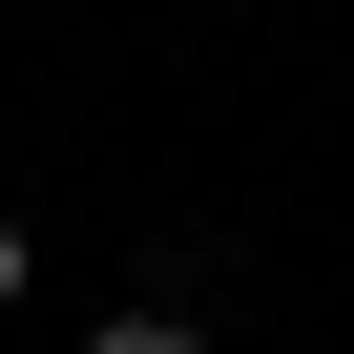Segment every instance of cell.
<instances>
[{"mask_svg":"<svg viewBox=\"0 0 354 354\" xmlns=\"http://www.w3.org/2000/svg\"><path fill=\"white\" fill-rule=\"evenodd\" d=\"M84 354H209V313H146V292H125V313H104Z\"/></svg>","mask_w":354,"mask_h":354,"instance_id":"obj_1","label":"cell"},{"mask_svg":"<svg viewBox=\"0 0 354 354\" xmlns=\"http://www.w3.org/2000/svg\"><path fill=\"white\" fill-rule=\"evenodd\" d=\"M21 271H42V230H21V209H0V313H21Z\"/></svg>","mask_w":354,"mask_h":354,"instance_id":"obj_2","label":"cell"}]
</instances>
